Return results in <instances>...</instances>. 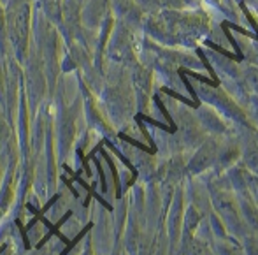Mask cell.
Segmentation results:
<instances>
[{"instance_id":"6da1fadb","label":"cell","mask_w":258,"mask_h":255,"mask_svg":"<svg viewBox=\"0 0 258 255\" xmlns=\"http://www.w3.org/2000/svg\"><path fill=\"white\" fill-rule=\"evenodd\" d=\"M221 27H223V32H225V35H227V39H228V42H230L232 46H234V49H235V57H237V62H241V60H244V55H242V51L241 48H239V44H237V41H235L234 37H232V34H230V28L227 27V23H221Z\"/></svg>"},{"instance_id":"7a4b0ae2","label":"cell","mask_w":258,"mask_h":255,"mask_svg":"<svg viewBox=\"0 0 258 255\" xmlns=\"http://www.w3.org/2000/svg\"><path fill=\"white\" fill-rule=\"evenodd\" d=\"M179 71H181V72H184V74H188V76H194L195 79H199V81H202V83H204V85L213 86V88H216V86H220V81H214L213 78H204V76L197 74V72H194V71H188V69H184V67H181Z\"/></svg>"},{"instance_id":"3957f363","label":"cell","mask_w":258,"mask_h":255,"mask_svg":"<svg viewBox=\"0 0 258 255\" xmlns=\"http://www.w3.org/2000/svg\"><path fill=\"white\" fill-rule=\"evenodd\" d=\"M177 72H179V76H181V81H183V85L186 86V90H188V92H190L191 99H195V102H197V104H199V100H197V93H195V90H194V86H191V83L186 79V74H184V72H181V71H177Z\"/></svg>"},{"instance_id":"277c9868","label":"cell","mask_w":258,"mask_h":255,"mask_svg":"<svg viewBox=\"0 0 258 255\" xmlns=\"http://www.w3.org/2000/svg\"><path fill=\"white\" fill-rule=\"evenodd\" d=\"M162 92H165V93H169L170 97H174V99H177V100H181V102H184V104H188V106H191V108H197V102H190L188 99H184V97H181L179 93H176V92H172V90H169V88H162Z\"/></svg>"},{"instance_id":"5b68a950","label":"cell","mask_w":258,"mask_h":255,"mask_svg":"<svg viewBox=\"0 0 258 255\" xmlns=\"http://www.w3.org/2000/svg\"><path fill=\"white\" fill-rule=\"evenodd\" d=\"M225 23H227L228 28H234V30L239 32V34H242V35H246V37H251V39H255V41H258V34H251V32L244 30V28L237 27V25H234V23H228V21H225Z\"/></svg>"}]
</instances>
